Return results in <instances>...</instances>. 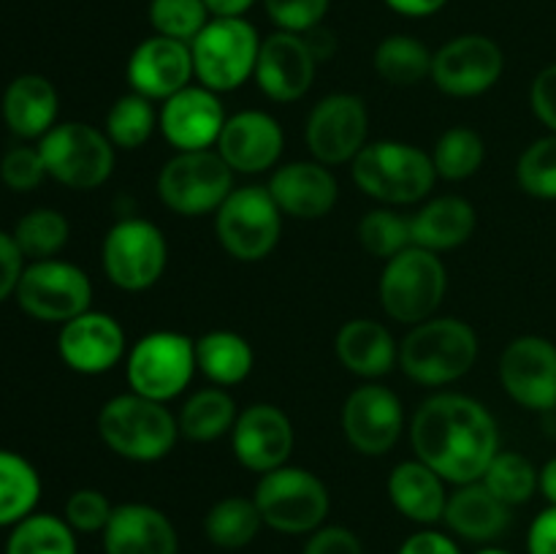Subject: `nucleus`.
Here are the masks:
<instances>
[{
	"instance_id": "49",
	"label": "nucleus",
	"mask_w": 556,
	"mask_h": 554,
	"mask_svg": "<svg viewBox=\"0 0 556 554\" xmlns=\"http://www.w3.org/2000/svg\"><path fill=\"white\" fill-rule=\"evenodd\" d=\"M530 106L535 112V117L546 125L548 134H556V63L546 65L532 79Z\"/></svg>"
},
{
	"instance_id": "7",
	"label": "nucleus",
	"mask_w": 556,
	"mask_h": 554,
	"mask_svg": "<svg viewBox=\"0 0 556 554\" xmlns=\"http://www.w3.org/2000/svg\"><path fill=\"white\" fill-rule=\"evenodd\" d=\"M253 500L258 505L264 527L286 532V536H309L324 527L331 508L326 483L313 470L293 465L264 473L255 483Z\"/></svg>"
},
{
	"instance_id": "17",
	"label": "nucleus",
	"mask_w": 556,
	"mask_h": 554,
	"mask_svg": "<svg viewBox=\"0 0 556 554\" xmlns=\"http://www.w3.org/2000/svg\"><path fill=\"white\" fill-rule=\"evenodd\" d=\"M405 429V407L396 391L380 383H364L342 405V432L364 456H383Z\"/></svg>"
},
{
	"instance_id": "24",
	"label": "nucleus",
	"mask_w": 556,
	"mask_h": 554,
	"mask_svg": "<svg viewBox=\"0 0 556 554\" xmlns=\"http://www.w3.org/2000/svg\"><path fill=\"white\" fill-rule=\"evenodd\" d=\"M269 193L277 201L282 215L299 221H318L326 217L337 204L340 185L329 166L320 161H293L275 168L269 177Z\"/></svg>"
},
{
	"instance_id": "32",
	"label": "nucleus",
	"mask_w": 556,
	"mask_h": 554,
	"mask_svg": "<svg viewBox=\"0 0 556 554\" xmlns=\"http://www.w3.org/2000/svg\"><path fill=\"white\" fill-rule=\"evenodd\" d=\"M237 402L223 386H210V389L195 391L179 407V435L195 443H210V440L223 438L237 424Z\"/></svg>"
},
{
	"instance_id": "23",
	"label": "nucleus",
	"mask_w": 556,
	"mask_h": 554,
	"mask_svg": "<svg viewBox=\"0 0 556 554\" xmlns=\"http://www.w3.org/2000/svg\"><path fill=\"white\" fill-rule=\"evenodd\" d=\"M125 74L134 92L150 101H166L195 79L190 43L155 33L130 52Z\"/></svg>"
},
{
	"instance_id": "14",
	"label": "nucleus",
	"mask_w": 556,
	"mask_h": 554,
	"mask_svg": "<svg viewBox=\"0 0 556 554\" xmlns=\"http://www.w3.org/2000/svg\"><path fill=\"white\" fill-rule=\"evenodd\" d=\"M307 147L324 166L353 163L367 147L369 112L356 92H331L320 98L307 117Z\"/></svg>"
},
{
	"instance_id": "1",
	"label": "nucleus",
	"mask_w": 556,
	"mask_h": 554,
	"mask_svg": "<svg viewBox=\"0 0 556 554\" xmlns=\"http://www.w3.org/2000/svg\"><path fill=\"white\" fill-rule=\"evenodd\" d=\"M413 451L445 483L481 481L500 451L497 418L483 402L456 391H440L418 405L410 424Z\"/></svg>"
},
{
	"instance_id": "38",
	"label": "nucleus",
	"mask_w": 556,
	"mask_h": 554,
	"mask_svg": "<svg viewBox=\"0 0 556 554\" xmlns=\"http://www.w3.org/2000/svg\"><path fill=\"white\" fill-rule=\"evenodd\" d=\"M155 101L139 96V92H125L112 109L106 112V136L117 150H139L150 141L157 128V112L152 106Z\"/></svg>"
},
{
	"instance_id": "55",
	"label": "nucleus",
	"mask_w": 556,
	"mask_h": 554,
	"mask_svg": "<svg viewBox=\"0 0 556 554\" xmlns=\"http://www.w3.org/2000/svg\"><path fill=\"white\" fill-rule=\"evenodd\" d=\"M476 554H514V552H508V549H500V546H483V549H478Z\"/></svg>"
},
{
	"instance_id": "53",
	"label": "nucleus",
	"mask_w": 556,
	"mask_h": 554,
	"mask_svg": "<svg viewBox=\"0 0 556 554\" xmlns=\"http://www.w3.org/2000/svg\"><path fill=\"white\" fill-rule=\"evenodd\" d=\"M212 16H244L255 0H204Z\"/></svg>"
},
{
	"instance_id": "46",
	"label": "nucleus",
	"mask_w": 556,
	"mask_h": 554,
	"mask_svg": "<svg viewBox=\"0 0 556 554\" xmlns=\"http://www.w3.org/2000/svg\"><path fill=\"white\" fill-rule=\"evenodd\" d=\"M331 0H264V9L277 30L309 33L324 22Z\"/></svg>"
},
{
	"instance_id": "2",
	"label": "nucleus",
	"mask_w": 556,
	"mask_h": 554,
	"mask_svg": "<svg viewBox=\"0 0 556 554\" xmlns=\"http://www.w3.org/2000/svg\"><path fill=\"white\" fill-rule=\"evenodd\" d=\"M356 188L386 206H407L427 199L438 182L432 155L407 141H372L351 163Z\"/></svg>"
},
{
	"instance_id": "51",
	"label": "nucleus",
	"mask_w": 556,
	"mask_h": 554,
	"mask_svg": "<svg viewBox=\"0 0 556 554\" xmlns=\"http://www.w3.org/2000/svg\"><path fill=\"white\" fill-rule=\"evenodd\" d=\"M527 554H556V505H546L527 530Z\"/></svg>"
},
{
	"instance_id": "9",
	"label": "nucleus",
	"mask_w": 556,
	"mask_h": 554,
	"mask_svg": "<svg viewBox=\"0 0 556 554\" xmlns=\"http://www.w3.org/2000/svg\"><path fill=\"white\" fill-rule=\"evenodd\" d=\"M233 190V168L217 150L177 152L157 174V196L182 217H201L220 210Z\"/></svg>"
},
{
	"instance_id": "33",
	"label": "nucleus",
	"mask_w": 556,
	"mask_h": 554,
	"mask_svg": "<svg viewBox=\"0 0 556 554\" xmlns=\"http://www.w3.org/2000/svg\"><path fill=\"white\" fill-rule=\"evenodd\" d=\"M264 519L253 498L242 494H228L217 500L204 516V536L212 546L237 552V549L250 546L258 538Z\"/></svg>"
},
{
	"instance_id": "25",
	"label": "nucleus",
	"mask_w": 556,
	"mask_h": 554,
	"mask_svg": "<svg viewBox=\"0 0 556 554\" xmlns=\"http://www.w3.org/2000/svg\"><path fill=\"white\" fill-rule=\"evenodd\" d=\"M103 538V554H179L177 527L155 505H114Z\"/></svg>"
},
{
	"instance_id": "52",
	"label": "nucleus",
	"mask_w": 556,
	"mask_h": 554,
	"mask_svg": "<svg viewBox=\"0 0 556 554\" xmlns=\"http://www.w3.org/2000/svg\"><path fill=\"white\" fill-rule=\"evenodd\" d=\"M448 0H386L391 11L402 16H413V20H421V16L438 14Z\"/></svg>"
},
{
	"instance_id": "48",
	"label": "nucleus",
	"mask_w": 556,
	"mask_h": 554,
	"mask_svg": "<svg viewBox=\"0 0 556 554\" xmlns=\"http://www.w3.org/2000/svg\"><path fill=\"white\" fill-rule=\"evenodd\" d=\"M25 266L27 259L20 250V244H16L14 234L0 228V304L16 293V286H20Z\"/></svg>"
},
{
	"instance_id": "54",
	"label": "nucleus",
	"mask_w": 556,
	"mask_h": 554,
	"mask_svg": "<svg viewBox=\"0 0 556 554\" xmlns=\"http://www.w3.org/2000/svg\"><path fill=\"white\" fill-rule=\"evenodd\" d=\"M538 492L546 498L548 505H556V456L541 467V476H538Z\"/></svg>"
},
{
	"instance_id": "3",
	"label": "nucleus",
	"mask_w": 556,
	"mask_h": 554,
	"mask_svg": "<svg viewBox=\"0 0 556 554\" xmlns=\"http://www.w3.org/2000/svg\"><path fill=\"white\" fill-rule=\"evenodd\" d=\"M478 351L481 342L467 320L432 315L400 342V369L418 386H448L476 367Z\"/></svg>"
},
{
	"instance_id": "47",
	"label": "nucleus",
	"mask_w": 556,
	"mask_h": 554,
	"mask_svg": "<svg viewBox=\"0 0 556 554\" xmlns=\"http://www.w3.org/2000/svg\"><path fill=\"white\" fill-rule=\"evenodd\" d=\"M302 554H364L362 541L353 530L340 525H324L309 532Z\"/></svg>"
},
{
	"instance_id": "19",
	"label": "nucleus",
	"mask_w": 556,
	"mask_h": 554,
	"mask_svg": "<svg viewBox=\"0 0 556 554\" xmlns=\"http://www.w3.org/2000/svg\"><path fill=\"white\" fill-rule=\"evenodd\" d=\"M58 353L68 369L79 375H103L128 353V340L114 315L87 310L65 320L58 335Z\"/></svg>"
},
{
	"instance_id": "27",
	"label": "nucleus",
	"mask_w": 556,
	"mask_h": 554,
	"mask_svg": "<svg viewBox=\"0 0 556 554\" xmlns=\"http://www.w3.org/2000/svg\"><path fill=\"white\" fill-rule=\"evenodd\" d=\"M334 353L348 373L367 380H378L400 367V342L394 340L389 326L372 318H353L340 326Z\"/></svg>"
},
{
	"instance_id": "11",
	"label": "nucleus",
	"mask_w": 556,
	"mask_h": 554,
	"mask_svg": "<svg viewBox=\"0 0 556 554\" xmlns=\"http://www.w3.org/2000/svg\"><path fill=\"white\" fill-rule=\"evenodd\" d=\"M215 231L231 259L253 264L264 261L280 242L282 212L269 188L244 185L233 188L215 212Z\"/></svg>"
},
{
	"instance_id": "8",
	"label": "nucleus",
	"mask_w": 556,
	"mask_h": 554,
	"mask_svg": "<svg viewBox=\"0 0 556 554\" xmlns=\"http://www.w3.org/2000/svg\"><path fill=\"white\" fill-rule=\"evenodd\" d=\"M38 150L54 182L71 190H96L112 177L117 147L109 141L106 130L68 119V123L54 125L38 141Z\"/></svg>"
},
{
	"instance_id": "50",
	"label": "nucleus",
	"mask_w": 556,
	"mask_h": 554,
	"mask_svg": "<svg viewBox=\"0 0 556 554\" xmlns=\"http://www.w3.org/2000/svg\"><path fill=\"white\" fill-rule=\"evenodd\" d=\"M396 554H462V549L456 546L454 538L445 536V532L424 527V530L407 536Z\"/></svg>"
},
{
	"instance_id": "10",
	"label": "nucleus",
	"mask_w": 556,
	"mask_h": 554,
	"mask_svg": "<svg viewBox=\"0 0 556 554\" xmlns=\"http://www.w3.org/2000/svg\"><path fill=\"white\" fill-rule=\"evenodd\" d=\"M195 369V342L182 331L157 329L139 337L128 351L130 391L150 396L155 402H168L182 394L193 380Z\"/></svg>"
},
{
	"instance_id": "35",
	"label": "nucleus",
	"mask_w": 556,
	"mask_h": 554,
	"mask_svg": "<svg viewBox=\"0 0 556 554\" xmlns=\"http://www.w3.org/2000/svg\"><path fill=\"white\" fill-rule=\"evenodd\" d=\"M432 58L434 54L429 52L427 43L396 33V36L383 38L375 49V71L389 85L413 87L432 76Z\"/></svg>"
},
{
	"instance_id": "34",
	"label": "nucleus",
	"mask_w": 556,
	"mask_h": 554,
	"mask_svg": "<svg viewBox=\"0 0 556 554\" xmlns=\"http://www.w3.org/2000/svg\"><path fill=\"white\" fill-rule=\"evenodd\" d=\"M41 500V476L22 454L0 449V527L20 525L36 514Z\"/></svg>"
},
{
	"instance_id": "28",
	"label": "nucleus",
	"mask_w": 556,
	"mask_h": 554,
	"mask_svg": "<svg viewBox=\"0 0 556 554\" xmlns=\"http://www.w3.org/2000/svg\"><path fill=\"white\" fill-rule=\"evenodd\" d=\"M443 521L454 536L465 538V541L492 543L508 530L510 505L489 492L483 481L462 483L448 494Z\"/></svg>"
},
{
	"instance_id": "43",
	"label": "nucleus",
	"mask_w": 556,
	"mask_h": 554,
	"mask_svg": "<svg viewBox=\"0 0 556 554\" xmlns=\"http://www.w3.org/2000/svg\"><path fill=\"white\" fill-rule=\"evenodd\" d=\"M516 179L532 199L556 201V134L541 136L521 152Z\"/></svg>"
},
{
	"instance_id": "37",
	"label": "nucleus",
	"mask_w": 556,
	"mask_h": 554,
	"mask_svg": "<svg viewBox=\"0 0 556 554\" xmlns=\"http://www.w3.org/2000/svg\"><path fill=\"white\" fill-rule=\"evenodd\" d=\"M11 234L27 261L58 259V253L71 239V223L63 212L52 206H36L16 221Z\"/></svg>"
},
{
	"instance_id": "6",
	"label": "nucleus",
	"mask_w": 556,
	"mask_h": 554,
	"mask_svg": "<svg viewBox=\"0 0 556 554\" xmlns=\"http://www.w3.org/2000/svg\"><path fill=\"white\" fill-rule=\"evenodd\" d=\"M261 41L264 38L244 16H212L190 43L199 85L215 92H231L253 79Z\"/></svg>"
},
{
	"instance_id": "4",
	"label": "nucleus",
	"mask_w": 556,
	"mask_h": 554,
	"mask_svg": "<svg viewBox=\"0 0 556 554\" xmlns=\"http://www.w3.org/2000/svg\"><path fill=\"white\" fill-rule=\"evenodd\" d=\"M98 435L109 451L130 462H157L172 454L179 438L177 416L166 402L136 391L106 400L98 411Z\"/></svg>"
},
{
	"instance_id": "20",
	"label": "nucleus",
	"mask_w": 556,
	"mask_h": 554,
	"mask_svg": "<svg viewBox=\"0 0 556 554\" xmlns=\"http://www.w3.org/2000/svg\"><path fill=\"white\" fill-rule=\"evenodd\" d=\"M293 424L282 407L271 402H255V405L239 411L237 424L231 429L233 456L239 465L253 473H269L288 465L293 451Z\"/></svg>"
},
{
	"instance_id": "42",
	"label": "nucleus",
	"mask_w": 556,
	"mask_h": 554,
	"mask_svg": "<svg viewBox=\"0 0 556 554\" xmlns=\"http://www.w3.org/2000/svg\"><path fill=\"white\" fill-rule=\"evenodd\" d=\"M147 16L157 36L177 38L185 43H193V38L212 20L204 0H150Z\"/></svg>"
},
{
	"instance_id": "31",
	"label": "nucleus",
	"mask_w": 556,
	"mask_h": 554,
	"mask_svg": "<svg viewBox=\"0 0 556 554\" xmlns=\"http://www.w3.org/2000/svg\"><path fill=\"white\" fill-rule=\"evenodd\" d=\"M195 364L215 386H237L253 373V345L242 335L228 329L206 331L195 340Z\"/></svg>"
},
{
	"instance_id": "29",
	"label": "nucleus",
	"mask_w": 556,
	"mask_h": 554,
	"mask_svg": "<svg viewBox=\"0 0 556 554\" xmlns=\"http://www.w3.org/2000/svg\"><path fill=\"white\" fill-rule=\"evenodd\" d=\"M389 500L405 519L429 527L434 521H443L445 503H448L445 478L418 456L405 459L391 470Z\"/></svg>"
},
{
	"instance_id": "15",
	"label": "nucleus",
	"mask_w": 556,
	"mask_h": 554,
	"mask_svg": "<svg viewBox=\"0 0 556 554\" xmlns=\"http://www.w3.org/2000/svg\"><path fill=\"white\" fill-rule=\"evenodd\" d=\"M505 71V54L497 41L481 33H465L434 52L432 81L451 98H476L492 90Z\"/></svg>"
},
{
	"instance_id": "45",
	"label": "nucleus",
	"mask_w": 556,
	"mask_h": 554,
	"mask_svg": "<svg viewBox=\"0 0 556 554\" xmlns=\"http://www.w3.org/2000/svg\"><path fill=\"white\" fill-rule=\"evenodd\" d=\"M114 514V505L109 503L106 494L101 489H76L71 492V498L65 500V508H63V519L74 527V532H103L106 530L109 519Z\"/></svg>"
},
{
	"instance_id": "21",
	"label": "nucleus",
	"mask_w": 556,
	"mask_h": 554,
	"mask_svg": "<svg viewBox=\"0 0 556 554\" xmlns=\"http://www.w3.org/2000/svg\"><path fill=\"white\" fill-rule=\"evenodd\" d=\"M315 68H318V60L307 38L302 33L277 30L261 41L253 79L271 101L293 103L307 96L315 81Z\"/></svg>"
},
{
	"instance_id": "18",
	"label": "nucleus",
	"mask_w": 556,
	"mask_h": 554,
	"mask_svg": "<svg viewBox=\"0 0 556 554\" xmlns=\"http://www.w3.org/2000/svg\"><path fill=\"white\" fill-rule=\"evenodd\" d=\"M226 119L228 114L223 109L220 92L204 85H188L163 101L157 112V128L177 152L212 150L220 139Z\"/></svg>"
},
{
	"instance_id": "44",
	"label": "nucleus",
	"mask_w": 556,
	"mask_h": 554,
	"mask_svg": "<svg viewBox=\"0 0 556 554\" xmlns=\"http://www.w3.org/2000/svg\"><path fill=\"white\" fill-rule=\"evenodd\" d=\"M41 150L30 144H16L0 158V182L14 193H30L47 179Z\"/></svg>"
},
{
	"instance_id": "40",
	"label": "nucleus",
	"mask_w": 556,
	"mask_h": 554,
	"mask_svg": "<svg viewBox=\"0 0 556 554\" xmlns=\"http://www.w3.org/2000/svg\"><path fill=\"white\" fill-rule=\"evenodd\" d=\"M538 476H541V470L525 454L497 451L481 481L486 483L489 492L497 494L505 505L514 508V505L530 503L532 494L538 492Z\"/></svg>"
},
{
	"instance_id": "5",
	"label": "nucleus",
	"mask_w": 556,
	"mask_h": 554,
	"mask_svg": "<svg viewBox=\"0 0 556 554\" xmlns=\"http://www.w3.org/2000/svg\"><path fill=\"white\" fill-rule=\"evenodd\" d=\"M448 288V272L438 253L410 244L386 261L380 272V307L396 324H421L438 313Z\"/></svg>"
},
{
	"instance_id": "16",
	"label": "nucleus",
	"mask_w": 556,
	"mask_h": 554,
	"mask_svg": "<svg viewBox=\"0 0 556 554\" xmlns=\"http://www.w3.org/2000/svg\"><path fill=\"white\" fill-rule=\"evenodd\" d=\"M500 383L527 411H556V342L541 335L510 340L500 356Z\"/></svg>"
},
{
	"instance_id": "39",
	"label": "nucleus",
	"mask_w": 556,
	"mask_h": 554,
	"mask_svg": "<svg viewBox=\"0 0 556 554\" xmlns=\"http://www.w3.org/2000/svg\"><path fill=\"white\" fill-rule=\"evenodd\" d=\"M483 158H486V147H483L481 134L465 128V125H454L445 134H440L432 150L434 172L451 182L470 179L483 166Z\"/></svg>"
},
{
	"instance_id": "41",
	"label": "nucleus",
	"mask_w": 556,
	"mask_h": 554,
	"mask_svg": "<svg viewBox=\"0 0 556 554\" xmlns=\"http://www.w3.org/2000/svg\"><path fill=\"white\" fill-rule=\"evenodd\" d=\"M358 242L375 259H394L413 244L410 217L400 215L389 206H378L358 221Z\"/></svg>"
},
{
	"instance_id": "22",
	"label": "nucleus",
	"mask_w": 556,
	"mask_h": 554,
	"mask_svg": "<svg viewBox=\"0 0 556 554\" xmlns=\"http://www.w3.org/2000/svg\"><path fill=\"white\" fill-rule=\"evenodd\" d=\"M215 147L233 174H264L280 161L286 134L269 112L244 109L226 119Z\"/></svg>"
},
{
	"instance_id": "36",
	"label": "nucleus",
	"mask_w": 556,
	"mask_h": 554,
	"mask_svg": "<svg viewBox=\"0 0 556 554\" xmlns=\"http://www.w3.org/2000/svg\"><path fill=\"white\" fill-rule=\"evenodd\" d=\"M76 532L63 516L36 514L25 516L11 527L5 538V554H76Z\"/></svg>"
},
{
	"instance_id": "12",
	"label": "nucleus",
	"mask_w": 556,
	"mask_h": 554,
	"mask_svg": "<svg viewBox=\"0 0 556 554\" xmlns=\"http://www.w3.org/2000/svg\"><path fill=\"white\" fill-rule=\"evenodd\" d=\"M101 264L119 291H147L166 272L168 242L147 217H123L103 237Z\"/></svg>"
},
{
	"instance_id": "30",
	"label": "nucleus",
	"mask_w": 556,
	"mask_h": 554,
	"mask_svg": "<svg viewBox=\"0 0 556 554\" xmlns=\"http://www.w3.org/2000/svg\"><path fill=\"white\" fill-rule=\"evenodd\" d=\"M478 212L465 196H438L410 217L413 244L432 253L454 250L476 234Z\"/></svg>"
},
{
	"instance_id": "26",
	"label": "nucleus",
	"mask_w": 556,
	"mask_h": 554,
	"mask_svg": "<svg viewBox=\"0 0 556 554\" xmlns=\"http://www.w3.org/2000/svg\"><path fill=\"white\" fill-rule=\"evenodd\" d=\"M3 123L16 139L41 141L58 125L60 96L41 74H20L9 81L0 101Z\"/></svg>"
},
{
	"instance_id": "13",
	"label": "nucleus",
	"mask_w": 556,
	"mask_h": 554,
	"mask_svg": "<svg viewBox=\"0 0 556 554\" xmlns=\"http://www.w3.org/2000/svg\"><path fill=\"white\" fill-rule=\"evenodd\" d=\"M14 299L30 318L63 326L90 310L92 282L87 272L71 261H27Z\"/></svg>"
}]
</instances>
